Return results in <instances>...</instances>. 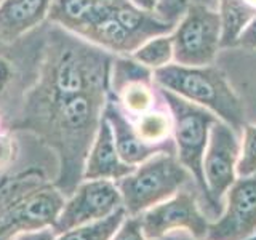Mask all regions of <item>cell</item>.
<instances>
[{
  "instance_id": "6da1fadb",
  "label": "cell",
  "mask_w": 256,
  "mask_h": 240,
  "mask_svg": "<svg viewBox=\"0 0 256 240\" xmlns=\"http://www.w3.org/2000/svg\"><path fill=\"white\" fill-rule=\"evenodd\" d=\"M108 86L66 96L29 93L21 118L13 130L32 132L58 157L53 181L64 197H70L84 180L85 164L98 133L106 106Z\"/></svg>"
},
{
  "instance_id": "7a4b0ae2",
  "label": "cell",
  "mask_w": 256,
  "mask_h": 240,
  "mask_svg": "<svg viewBox=\"0 0 256 240\" xmlns=\"http://www.w3.org/2000/svg\"><path fill=\"white\" fill-rule=\"evenodd\" d=\"M64 196L40 168L5 174L0 180V240L53 228Z\"/></svg>"
},
{
  "instance_id": "3957f363",
  "label": "cell",
  "mask_w": 256,
  "mask_h": 240,
  "mask_svg": "<svg viewBox=\"0 0 256 240\" xmlns=\"http://www.w3.org/2000/svg\"><path fill=\"white\" fill-rule=\"evenodd\" d=\"M152 77L157 86L212 110L220 120L232 126L237 134L244 132V102L221 69L212 64L208 66L166 64L152 72Z\"/></svg>"
},
{
  "instance_id": "277c9868",
  "label": "cell",
  "mask_w": 256,
  "mask_h": 240,
  "mask_svg": "<svg viewBox=\"0 0 256 240\" xmlns=\"http://www.w3.org/2000/svg\"><path fill=\"white\" fill-rule=\"evenodd\" d=\"M194 180L176 156L160 152L144 160L134 172L117 180L122 204L128 216H138L150 206L173 197Z\"/></svg>"
},
{
  "instance_id": "5b68a950",
  "label": "cell",
  "mask_w": 256,
  "mask_h": 240,
  "mask_svg": "<svg viewBox=\"0 0 256 240\" xmlns=\"http://www.w3.org/2000/svg\"><path fill=\"white\" fill-rule=\"evenodd\" d=\"M173 117V140L176 157L188 168L197 188L205 194L208 204V189L204 174V156L210 136V128L218 120L212 110L194 104L181 96L157 86Z\"/></svg>"
},
{
  "instance_id": "8992f818",
  "label": "cell",
  "mask_w": 256,
  "mask_h": 240,
  "mask_svg": "<svg viewBox=\"0 0 256 240\" xmlns=\"http://www.w3.org/2000/svg\"><path fill=\"white\" fill-rule=\"evenodd\" d=\"M174 61L182 66H208L213 64L221 48L222 20L220 10H214L202 0L188 2L176 28L172 32Z\"/></svg>"
},
{
  "instance_id": "52a82bcc",
  "label": "cell",
  "mask_w": 256,
  "mask_h": 240,
  "mask_svg": "<svg viewBox=\"0 0 256 240\" xmlns=\"http://www.w3.org/2000/svg\"><path fill=\"white\" fill-rule=\"evenodd\" d=\"M240 157L238 134L222 120H216L210 128L204 156V174L208 189V206L216 216L222 213V197L234 184L236 166Z\"/></svg>"
},
{
  "instance_id": "ba28073f",
  "label": "cell",
  "mask_w": 256,
  "mask_h": 240,
  "mask_svg": "<svg viewBox=\"0 0 256 240\" xmlns=\"http://www.w3.org/2000/svg\"><path fill=\"white\" fill-rule=\"evenodd\" d=\"M140 218L144 236L150 240L162 238L178 229L189 230L196 240H205L210 224L190 190H178L165 202L150 206Z\"/></svg>"
},
{
  "instance_id": "9c48e42d",
  "label": "cell",
  "mask_w": 256,
  "mask_h": 240,
  "mask_svg": "<svg viewBox=\"0 0 256 240\" xmlns=\"http://www.w3.org/2000/svg\"><path fill=\"white\" fill-rule=\"evenodd\" d=\"M120 206H124L122 196L112 180H86L78 184L64 204L52 229L58 236L72 228L106 218Z\"/></svg>"
},
{
  "instance_id": "30bf717a",
  "label": "cell",
  "mask_w": 256,
  "mask_h": 240,
  "mask_svg": "<svg viewBox=\"0 0 256 240\" xmlns=\"http://www.w3.org/2000/svg\"><path fill=\"white\" fill-rule=\"evenodd\" d=\"M226 210L208 224L205 240H246L256 234V173L240 176L226 192Z\"/></svg>"
},
{
  "instance_id": "8fae6325",
  "label": "cell",
  "mask_w": 256,
  "mask_h": 240,
  "mask_svg": "<svg viewBox=\"0 0 256 240\" xmlns=\"http://www.w3.org/2000/svg\"><path fill=\"white\" fill-rule=\"evenodd\" d=\"M104 117H106L108 122L110 124L117 152L125 164L136 166L142 164L144 160L150 158L152 156L160 154V152H166V154L176 156V144L173 138L160 144H149L146 141H142L140 136L136 134L132 120L125 117L124 109L120 108L118 101L114 100V96H109L106 101Z\"/></svg>"
},
{
  "instance_id": "7c38bea8",
  "label": "cell",
  "mask_w": 256,
  "mask_h": 240,
  "mask_svg": "<svg viewBox=\"0 0 256 240\" xmlns=\"http://www.w3.org/2000/svg\"><path fill=\"white\" fill-rule=\"evenodd\" d=\"M133 165L125 164L120 158L114 133H112L110 124L108 118H101V124L98 128V133L94 136V141L90 148L85 164L84 180H120L124 176L134 172Z\"/></svg>"
},
{
  "instance_id": "4fadbf2b",
  "label": "cell",
  "mask_w": 256,
  "mask_h": 240,
  "mask_svg": "<svg viewBox=\"0 0 256 240\" xmlns=\"http://www.w3.org/2000/svg\"><path fill=\"white\" fill-rule=\"evenodd\" d=\"M116 0H53L48 18L82 37L112 12Z\"/></svg>"
},
{
  "instance_id": "5bb4252c",
  "label": "cell",
  "mask_w": 256,
  "mask_h": 240,
  "mask_svg": "<svg viewBox=\"0 0 256 240\" xmlns=\"http://www.w3.org/2000/svg\"><path fill=\"white\" fill-rule=\"evenodd\" d=\"M53 0H4L0 4V37L14 40L48 16Z\"/></svg>"
},
{
  "instance_id": "9a60e30c",
  "label": "cell",
  "mask_w": 256,
  "mask_h": 240,
  "mask_svg": "<svg viewBox=\"0 0 256 240\" xmlns=\"http://www.w3.org/2000/svg\"><path fill=\"white\" fill-rule=\"evenodd\" d=\"M222 20L221 48L234 46L246 24L256 18V0H220Z\"/></svg>"
},
{
  "instance_id": "2e32d148",
  "label": "cell",
  "mask_w": 256,
  "mask_h": 240,
  "mask_svg": "<svg viewBox=\"0 0 256 240\" xmlns=\"http://www.w3.org/2000/svg\"><path fill=\"white\" fill-rule=\"evenodd\" d=\"M130 120L136 134L149 144H160L173 138V117L166 102L165 108H154Z\"/></svg>"
},
{
  "instance_id": "e0dca14e",
  "label": "cell",
  "mask_w": 256,
  "mask_h": 240,
  "mask_svg": "<svg viewBox=\"0 0 256 240\" xmlns=\"http://www.w3.org/2000/svg\"><path fill=\"white\" fill-rule=\"evenodd\" d=\"M156 84L154 80H134V82L126 84L116 93L117 101L122 106L125 114H130L133 118L138 117L144 112L156 108Z\"/></svg>"
},
{
  "instance_id": "ac0fdd59",
  "label": "cell",
  "mask_w": 256,
  "mask_h": 240,
  "mask_svg": "<svg viewBox=\"0 0 256 240\" xmlns=\"http://www.w3.org/2000/svg\"><path fill=\"white\" fill-rule=\"evenodd\" d=\"M125 216V208L120 206L118 210L106 216V218L72 228L62 232V234H58V237H54V240H110L116 236L118 228L122 226Z\"/></svg>"
},
{
  "instance_id": "d6986e66",
  "label": "cell",
  "mask_w": 256,
  "mask_h": 240,
  "mask_svg": "<svg viewBox=\"0 0 256 240\" xmlns=\"http://www.w3.org/2000/svg\"><path fill=\"white\" fill-rule=\"evenodd\" d=\"M132 58L154 70L166 66V64H172V61L174 60V46L172 34L149 38L148 42H144L140 48H136L132 53Z\"/></svg>"
},
{
  "instance_id": "ffe728a7",
  "label": "cell",
  "mask_w": 256,
  "mask_h": 240,
  "mask_svg": "<svg viewBox=\"0 0 256 240\" xmlns=\"http://www.w3.org/2000/svg\"><path fill=\"white\" fill-rule=\"evenodd\" d=\"M152 69L148 66L138 62L132 56H122V58H114L110 68V80L112 88L117 93L120 88L125 86L126 84L134 82V80H149L152 82Z\"/></svg>"
},
{
  "instance_id": "44dd1931",
  "label": "cell",
  "mask_w": 256,
  "mask_h": 240,
  "mask_svg": "<svg viewBox=\"0 0 256 240\" xmlns=\"http://www.w3.org/2000/svg\"><path fill=\"white\" fill-rule=\"evenodd\" d=\"M242 140L236 172L238 176H250L256 173V125L244 126Z\"/></svg>"
},
{
  "instance_id": "7402d4cb",
  "label": "cell",
  "mask_w": 256,
  "mask_h": 240,
  "mask_svg": "<svg viewBox=\"0 0 256 240\" xmlns=\"http://www.w3.org/2000/svg\"><path fill=\"white\" fill-rule=\"evenodd\" d=\"M110 240H146V236H144V232H142L140 214L125 218L122 226L118 228L116 236Z\"/></svg>"
},
{
  "instance_id": "603a6c76",
  "label": "cell",
  "mask_w": 256,
  "mask_h": 240,
  "mask_svg": "<svg viewBox=\"0 0 256 240\" xmlns=\"http://www.w3.org/2000/svg\"><path fill=\"white\" fill-rule=\"evenodd\" d=\"M188 2L189 0H158L156 13L166 21L178 22L182 13L186 12Z\"/></svg>"
},
{
  "instance_id": "cb8c5ba5",
  "label": "cell",
  "mask_w": 256,
  "mask_h": 240,
  "mask_svg": "<svg viewBox=\"0 0 256 240\" xmlns=\"http://www.w3.org/2000/svg\"><path fill=\"white\" fill-rule=\"evenodd\" d=\"M13 142L12 140L8 138V136H4V134H0V168L8 165L12 162V158H13Z\"/></svg>"
},
{
  "instance_id": "d4e9b609",
  "label": "cell",
  "mask_w": 256,
  "mask_h": 240,
  "mask_svg": "<svg viewBox=\"0 0 256 240\" xmlns=\"http://www.w3.org/2000/svg\"><path fill=\"white\" fill-rule=\"evenodd\" d=\"M56 234L52 228L40 229V230H32V232H24V234L16 236L13 240H54Z\"/></svg>"
},
{
  "instance_id": "484cf974",
  "label": "cell",
  "mask_w": 256,
  "mask_h": 240,
  "mask_svg": "<svg viewBox=\"0 0 256 240\" xmlns=\"http://www.w3.org/2000/svg\"><path fill=\"white\" fill-rule=\"evenodd\" d=\"M8 78H10V69H8L6 62H4L2 60H0V93L4 92Z\"/></svg>"
},
{
  "instance_id": "4316f807",
  "label": "cell",
  "mask_w": 256,
  "mask_h": 240,
  "mask_svg": "<svg viewBox=\"0 0 256 240\" xmlns=\"http://www.w3.org/2000/svg\"><path fill=\"white\" fill-rule=\"evenodd\" d=\"M134 5H138L144 10H149V12H156V6L158 4V0H132Z\"/></svg>"
},
{
  "instance_id": "83f0119b",
  "label": "cell",
  "mask_w": 256,
  "mask_h": 240,
  "mask_svg": "<svg viewBox=\"0 0 256 240\" xmlns=\"http://www.w3.org/2000/svg\"><path fill=\"white\" fill-rule=\"evenodd\" d=\"M162 240H196V238H190V237L181 236V234H174V236H165V237H162Z\"/></svg>"
},
{
  "instance_id": "f1b7e54d",
  "label": "cell",
  "mask_w": 256,
  "mask_h": 240,
  "mask_svg": "<svg viewBox=\"0 0 256 240\" xmlns=\"http://www.w3.org/2000/svg\"><path fill=\"white\" fill-rule=\"evenodd\" d=\"M246 240H256V234L253 237H250V238H246Z\"/></svg>"
},
{
  "instance_id": "f546056e",
  "label": "cell",
  "mask_w": 256,
  "mask_h": 240,
  "mask_svg": "<svg viewBox=\"0 0 256 240\" xmlns=\"http://www.w3.org/2000/svg\"><path fill=\"white\" fill-rule=\"evenodd\" d=\"M2 2H4V0H0V4H2Z\"/></svg>"
}]
</instances>
